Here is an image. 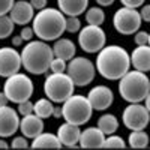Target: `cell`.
I'll list each match as a JSON object with an SVG mask.
<instances>
[{
  "instance_id": "1",
  "label": "cell",
  "mask_w": 150,
  "mask_h": 150,
  "mask_svg": "<svg viewBox=\"0 0 150 150\" xmlns=\"http://www.w3.org/2000/svg\"><path fill=\"white\" fill-rule=\"evenodd\" d=\"M96 71L110 81H119L131 69V54L120 45H105L96 57Z\"/></svg>"
},
{
  "instance_id": "2",
  "label": "cell",
  "mask_w": 150,
  "mask_h": 150,
  "mask_svg": "<svg viewBox=\"0 0 150 150\" xmlns=\"http://www.w3.org/2000/svg\"><path fill=\"white\" fill-rule=\"evenodd\" d=\"M32 27L39 39L45 42L56 41L66 32V15L60 9L44 8L35 14Z\"/></svg>"
},
{
  "instance_id": "3",
  "label": "cell",
  "mask_w": 150,
  "mask_h": 150,
  "mask_svg": "<svg viewBox=\"0 0 150 150\" xmlns=\"http://www.w3.org/2000/svg\"><path fill=\"white\" fill-rule=\"evenodd\" d=\"M21 63L23 68L29 74L42 75L50 71L51 60L54 59L53 47L48 45L45 41H29L21 50Z\"/></svg>"
},
{
  "instance_id": "4",
  "label": "cell",
  "mask_w": 150,
  "mask_h": 150,
  "mask_svg": "<svg viewBox=\"0 0 150 150\" xmlns=\"http://www.w3.org/2000/svg\"><path fill=\"white\" fill-rule=\"evenodd\" d=\"M119 93L128 104L144 102V99L150 93V78L146 72L137 69L128 71L119 80Z\"/></svg>"
},
{
  "instance_id": "5",
  "label": "cell",
  "mask_w": 150,
  "mask_h": 150,
  "mask_svg": "<svg viewBox=\"0 0 150 150\" xmlns=\"http://www.w3.org/2000/svg\"><path fill=\"white\" fill-rule=\"evenodd\" d=\"M62 114L65 122L83 126L92 119L93 107L84 95H71L62 105Z\"/></svg>"
},
{
  "instance_id": "6",
  "label": "cell",
  "mask_w": 150,
  "mask_h": 150,
  "mask_svg": "<svg viewBox=\"0 0 150 150\" xmlns=\"http://www.w3.org/2000/svg\"><path fill=\"white\" fill-rule=\"evenodd\" d=\"M74 89L75 84L66 72H51L44 83L45 96L54 104H63L71 95H74Z\"/></svg>"
},
{
  "instance_id": "7",
  "label": "cell",
  "mask_w": 150,
  "mask_h": 150,
  "mask_svg": "<svg viewBox=\"0 0 150 150\" xmlns=\"http://www.w3.org/2000/svg\"><path fill=\"white\" fill-rule=\"evenodd\" d=\"M3 92L9 98L11 102L20 104L23 101H29L35 92V86L30 77H27L26 74H14L11 77L6 78L3 84Z\"/></svg>"
},
{
  "instance_id": "8",
  "label": "cell",
  "mask_w": 150,
  "mask_h": 150,
  "mask_svg": "<svg viewBox=\"0 0 150 150\" xmlns=\"http://www.w3.org/2000/svg\"><path fill=\"white\" fill-rule=\"evenodd\" d=\"M66 74L74 81L75 87H86L95 80L96 66L90 59L75 56L74 59L69 60L68 68H66Z\"/></svg>"
},
{
  "instance_id": "9",
  "label": "cell",
  "mask_w": 150,
  "mask_h": 150,
  "mask_svg": "<svg viewBox=\"0 0 150 150\" xmlns=\"http://www.w3.org/2000/svg\"><path fill=\"white\" fill-rule=\"evenodd\" d=\"M107 44V35L101 26L87 24L78 33V45L87 54L99 53Z\"/></svg>"
},
{
  "instance_id": "10",
  "label": "cell",
  "mask_w": 150,
  "mask_h": 150,
  "mask_svg": "<svg viewBox=\"0 0 150 150\" xmlns=\"http://www.w3.org/2000/svg\"><path fill=\"white\" fill-rule=\"evenodd\" d=\"M141 23H143V20H141L140 12L137 9L126 8V6L117 9L114 17H112V26H114V29L120 35H125V36L135 35L140 30Z\"/></svg>"
},
{
  "instance_id": "11",
  "label": "cell",
  "mask_w": 150,
  "mask_h": 150,
  "mask_svg": "<svg viewBox=\"0 0 150 150\" xmlns=\"http://www.w3.org/2000/svg\"><path fill=\"white\" fill-rule=\"evenodd\" d=\"M122 120L129 131H141L150 123V112L146 105H141V102H134L123 110Z\"/></svg>"
},
{
  "instance_id": "12",
  "label": "cell",
  "mask_w": 150,
  "mask_h": 150,
  "mask_svg": "<svg viewBox=\"0 0 150 150\" xmlns=\"http://www.w3.org/2000/svg\"><path fill=\"white\" fill-rule=\"evenodd\" d=\"M21 54L15 47H2L0 48V77L8 78L21 69Z\"/></svg>"
},
{
  "instance_id": "13",
  "label": "cell",
  "mask_w": 150,
  "mask_h": 150,
  "mask_svg": "<svg viewBox=\"0 0 150 150\" xmlns=\"http://www.w3.org/2000/svg\"><path fill=\"white\" fill-rule=\"evenodd\" d=\"M20 114L9 105L0 107V138H9L20 129Z\"/></svg>"
},
{
  "instance_id": "14",
  "label": "cell",
  "mask_w": 150,
  "mask_h": 150,
  "mask_svg": "<svg viewBox=\"0 0 150 150\" xmlns=\"http://www.w3.org/2000/svg\"><path fill=\"white\" fill-rule=\"evenodd\" d=\"M87 99L90 101L93 110L105 111L114 102V95H112V90L108 86H95L87 93Z\"/></svg>"
},
{
  "instance_id": "15",
  "label": "cell",
  "mask_w": 150,
  "mask_h": 150,
  "mask_svg": "<svg viewBox=\"0 0 150 150\" xmlns=\"http://www.w3.org/2000/svg\"><path fill=\"white\" fill-rule=\"evenodd\" d=\"M9 17L12 18L15 24L18 26H27L29 23L33 21L35 17V8L32 6L30 2L27 0H17L12 6L11 12H9Z\"/></svg>"
},
{
  "instance_id": "16",
  "label": "cell",
  "mask_w": 150,
  "mask_h": 150,
  "mask_svg": "<svg viewBox=\"0 0 150 150\" xmlns=\"http://www.w3.org/2000/svg\"><path fill=\"white\" fill-rule=\"evenodd\" d=\"M20 131L29 140H33L35 137H38L39 134L44 132V119L36 116L35 112L23 116L20 120Z\"/></svg>"
},
{
  "instance_id": "17",
  "label": "cell",
  "mask_w": 150,
  "mask_h": 150,
  "mask_svg": "<svg viewBox=\"0 0 150 150\" xmlns=\"http://www.w3.org/2000/svg\"><path fill=\"white\" fill-rule=\"evenodd\" d=\"M105 137L107 135L98 126H90V128L81 131L78 146L81 149H102Z\"/></svg>"
},
{
  "instance_id": "18",
  "label": "cell",
  "mask_w": 150,
  "mask_h": 150,
  "mask_svg": "<svg viewBox=\"0 0 150 150\" xmlns=\"http://www.w3.org/2000/svg\"><path fill=\"white\" fill-rule=\"evenodd\" d=\"M80 135H81L80 126L69 123V122H65L63 125H60L57 129V137H59L62 146H65V147H77L80 143Z\"/></svg>"
},
{
  "instance_id": "19",
  "label": "cell",
  "mask_w": 150,
  "mask_h": 150,
  "mask_svg": "<svg viewBox=\"0 0 150 150\" xmlns=\"http://www.w3.org/2000/svg\"><path fill=\"white\" fill-rule=\"evenodd\" d=\"M131 66L134 69L149 72L150 71V45H137V48L131 53Z\"/></svg>"
},
{
  "instance_id": "20",
  "label": "cell",
  "mask_w": 150,
  "mask_h": 150,
  "mask_svg": "<svg viewBox=\"0 0 150 150\" xmlns=\"http://www.w3.org/2000/svg\"><path fill=\"white\" fill-rule=\"evenodd\" d=\"M57 6L68 17H80L89 6V0H57Z\"/></svg>"
},
{
  "instance_id": "21",
  "label": "cell",
  "mask_w": 150,
  "mask_h": 150,
  "mask_svg": "<svg viewBox=\"0 0 150 150\" xmlns=\"http://www.w3.org/2000/svg\"><path fill=\"white\" fill-rule=\"evenodd\" d=\"M53 53H54V57H60V59L69 62L71 59L75 57L77 48H75V44L71 39H68V38H59V39L54 41Z\"/></svg>"
},
{
  "instance_id": "22",
  "label": "cell",
  "mask_w": 150,
  "mask_h": 150,
  "mask_svg": "<svg viewBox=\"0 0 150 150\" xmlns=\"http://www.w3.org/2000/svg\"><path fill=\"white\" fill-rule=\"evenodd\" d=\"M30 147L32 149H60L62 143L57 135L50 134V132H42L33 138Z\"/></svg>"
},
{
  "instance_id": "23",
  "label": "cell",
  "mask_w": 150,
  "mask_h": 150,
  "mask_svg": "<svg viewBox=\"0 0 150 150\" xmlns=\"http://www.w3.org/2000/svg\"><path fill=\"white\" fill-rule=\"evenodd\" d=\"M54 102L48 98H41L33 104V112L36 116H39L41 119H48L53 116L54 112Z\"/></svg>"
},
{
  "instance_id": "24",
  "label": "cell",
  "mask_w": 150,
  "mask_h": 150,
  "mask_svg": "<svg viewBox=\"0 0 150 150\" xmlns=\"http://www.w3.org/2000/svg\"><path fill=\"white\" fill-rule=\"evenodd\" d=\"M98 128L105 135L116 134V131L119 129V120L114 114H104L98 120Z\"/></svg>"
},
{
  "instance_id": "25",
  "label": "cell",
  "mask_w": 150,
  "mask_h": 150,
  "mask_svg": "<svg viewBox=\"0 0 150 150\" xmlns=\"http://www.w3.org/2000/svg\"><path fill=\"white\" fill-rule=\"evenodd\" d=\"M150 143V138L147 132H144V129L141 131H131L129 137H128V144L132 149H146Z\"/></svg>"
},
{
  "instance_id": "26",
  "label": "cell",
  "mask_w": 150,
  "mask_h": 150,
  "mask_svg": "<svg viewBox=\"0 0 150 150\" xmlns=\"http://www.w3.org/2000/svg\"><path fill=\"white\" fill-rule=\"evenodd\" d=\"M86 21H87V24H93V26H102L104 21H105L104 9L98 8V6L89 8L86 12Z\"/></svg>"
},
{
  "instance_id": "27",
  "label": "cell",
  "mask_w": 150,
  "mask_h": 150,
  "mask_svg": "<svg viewBox=\"0 0 150 150\" xmlns=\"http://www.w3.org/2000/svg\"><path fill=\"white\" fill-rule=\"evenodd\" d=\"M14 26L15 23L12 21V18L6 14V15H0V39H6L12 35L14 32Z\"/></svg>"
},
{
  "instance_id": "28",
  "label": "cell",
  "mask_w": 150,
  "mask_h": 150,
  "mask_svg": "<svg viewBox=\"0 0 150 150\" xmlns=\"http://www.w3.org/2000/svg\"><path fill=\"white\" fill-rule=\"evenodd\" d=\"M126 147V143L122 137L116 135V134H111L105 137V141L102 144V149H125Z\"/></svg>"
},
{
  "instance_id": "29",
  "label": "cell",
  "mask_w": 150,
  "mask_h": 150,
  "mask_svg": "<svg viewBox=\"0 0 150 150\" xmlns=\"http://www.w3.org/2000/svg\"><path fill=\"white\" fill-rule=\"evenodd\" d=\"M66 68H68V63H66V60L63 59H60V57H54L51 60V65H50V71L51 72H66Z\"/></svg>"
},
{
  "instance_id": "30",
  "label": "cell",
  "mask_w": 150,
  "mask_h": 150,
  "mask_svg": "<svg viewBox=\"0 0 150 150\" xmlns=\"http://www.w3.org/2000/svg\"><path fill=\"white\" fill-rule=\"evenodd\" d=\"M81 30V21L78 17H68L66 18V32L69 33H77Z\"/></svg>"
},
{
  "instance_id": "31",
  "label": "cell",
  "mask_w": 150,
  "mask_h": 150,
  "mask_svg": "<svg viewBox=\"0 0 150 150\" xmlns=\"http://www.w3.org/2000/svg\"><path fill=\"white\" fill-rule=\"evenodd\" d=\"M18 105V114L23 117V116H27V114H32L33 112V102H30V99L29 101H23V102H20V104H17Z\"/></svg>"
},
{
  "instance_id": "32",
  "label": "cell",
  "mask_w": 150,
  "mask_h": 150,
  "mask_svg": "<svg viewBox=\"0 0 150 150\" xmlns=\"http://www.w3.org/2000/svg\"><path fill=\"white\" fill-rule=\"evenodd\" d=\"M29 138L27 137H15L14 140H12V143H11V147L12 149H29V141H27Z\"/></svg>"
},
{
  "instance_id": "33",
  "label": "cell",
  "mask_w": 150,
  "mask_h": 150,
  "mask_svg": "<svg viewBox=\"0 0 150 150\" xmlns=\"http://www.w3.org/2000/svg\"><path fill=\"white\" fill-rule=\"evenodd\" d=\"M134 41H135L137 45H147V42H149V33L143 32V30H138L135 33Z\"/></svg>"
},
{
  "instance_id": "34",
  "label": "cell",
  "mask_w": 150,
  "mask_h": 150,
  "mask_svg": "<svg viewBox=\"0 0 150 150\" xmlns=\"http://www.w3.org/2000/svg\"><path fill=\"white\" fill-rule=\"evenodd\" d=\"M15 0H0V15H6L11 12Z\"/></svg>"
},
{
  "instance_id": "35",
  "label": "cell",
  "mask_w": 150,
  "mask_h": 150,
  "mask_svg": "<svg viewBox=\"0 0 150 150\" xmlns=\"http://www.w3.org/2000/svg\"><path fill=\"white\" fill-rule=\"evenodd\" d=\"M146 0H120V3L126 8H132V9H137V8H141L144 5Z\"/></svg>"
},
{
  "instance_id": "36",
  "label": "cell",
  "mask_w": 150,
  "mask_h": 150,
  "mask_svg": "<svg viewBox=\"0 0 150 150\" xmlns=\"http://www.w3.org/2000/svg\"><path fill=\"white\" fill-rule=\"evenodd\" d=\"M33 35H35V32H33V27H29V26H24L23 27V30H21V33H20V36L23 38V41H32V38H33Z\"/></svg>"
},
{
  "instance_id": "37",
  "label": "cell",
  "mask_w": 150,
  "mask_h": 150,
  "mask_svg": "<svg viewBox=\"0 0 150 150\" xmlns=\"http://www.w3.org/2000/svg\"><path fill=\"white\" fill-rule=\"evenodd\" d=\"M140 15H141V20H143V21L150 23V5H143V6H141Z\"/></svg>"
},
{
  "instance_id": "38",
  "label": "cell",
  "mask_w": 150,
  "mask_h": 150,
  "mask_svg": "<svg viewBox=\"0 0 150 150\" xmlns=\"http://www.w3.org/2000/svg\"><path fill=\"white\" fill-rule=\"evenodd\" d=\"M47 2L48 0H30V3L35 8V11H41V9L47 8Z\"/></svg>"
},
{
  "instance_id": "39",
  "label": "cell",
  "mask_w": 150,
  "mask_h": 150,
  "mask_svg": "<svg viewBox=\"0 0 150 150\" xmlns=\"http://www.w3.org/2000/svg\"><path fill=\"white\" fill-rule=\"evenodd\" d=\"M11 101H9V98L6 96L5 92H0V107H3V105H8Z\"/></svg>"
},
{
  "instance_id": "40",
  "label": "cell",
  "mask_w": 150,
  "mask_h": 150,
  "mask_svg": "<svg viewBox=\"0 0 150 150\" xmlns=\"http://www.w3.org/2000/svg\"><path fill=\"white\" fill-rule=\"evenodd\" d=\"M24 41H23V38L18 35V36H14V38H12V45H14V47H20L21 44H23Z\"/></svg>"
},
{
  "instance_id": "41",
  "label": "cell",
  "mask_w": 150,
  "mask_h": 150,
  "mask_svg": "<svg viewBox=\"0 0 150 150\" xmlns=\"http://www.w3.org/2000/svg\"><path fill=\"white\" fill-rule=\"evenodd\" d=\"M114 2H116V0H96V3L99 6H111Z\"/></svg>"
},
{
  "instance_id": "42",
  "label": "cell",
  "mask_w": 150,
  "mask_h": 150,
  "mask_svg": "<svg viewBox=\"0 0 150 150\" xmlns=\"http://www.w3.org/2000/svg\"><path fill=\"white\" fill-rule=\"evenodd\" d=\"M53 117H56V119H60V117H63V114H62V107H60V108H56V107H54V112H53Z\"/></svg>"
},
{
  "instance_id": "43",
  "label": "cell",
  "mask_w": 150,
  "mask_h": 150,
  "mask_svg": "<svg viewBox=\"0 0 150 150\" xmlns=\"http://www.w3.org/2000/svg\"><path fill=\"white\" fill-rule=\"evenodd\" d=\"M0 149H3V150L5 149H9V144L5 141V138H0Z\"/></svg>"
},
{
  "instance_id": "44",
  "label": "cell",
  "mask_w": 150,
  "mask_h": 150,
  "mask_svg": "<svg viewBox=\"0 0 150 150\" xmlns=\"http://www.w3.org/2000/svg\"><path fill=\"white\" fill-rule=\"evenodd\" d=\"M144 105H146V108L149 110V112H150V93L147 95V98L144 99Z\"/></svg>"
},
{
  "instance_id": "45",
  "label": "cell",
  "mask_w": 150,
  "mask_h": 150,
  "mask_svg": "<svg viewBox=\"0 0 150 150\" xmlns=\"http://www.w3.org/2000/svg\"><path fill=\"white\" fill-rule=\"evenodd\" d=\"M147 44H149V45H150V33H149V42H147Z\"/></svg>"
}]
</instances>
